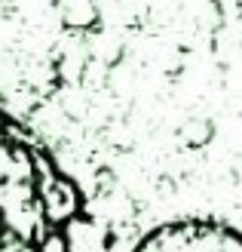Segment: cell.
Returning <instances> with one entry per match:
<instances>
[{
	"label": "cell",
	"mask_w": 242,
	"mask_h": 252,
	"mask_svg": "<svg viewBox=\"0 0 242 252\" xmlns=\"http://www.w3.org/2000/svg\"><path fill=\"white\" fill-rule=\"evenodd\" d=\"M55 175L19 126L0 114V252H71L65 224L46 206Z\"/></svg>",
	"instance_id": "obj_1"
},
{
	"label": "cell",
	"mask_w": 242,
	"mask_h": 252,
	"mask_svg": "<svg viewBox=\"0 0 242 252\" xmlns=\"http://www.w3.org/2000/svg\"><path fill=\"white\" fill-rule=\"evenodd\" d=\"M135 252H242V234L221 221H175L147 234Z\"/></svg>",
	"instance_id": "obj_2"
}]
</instances>
